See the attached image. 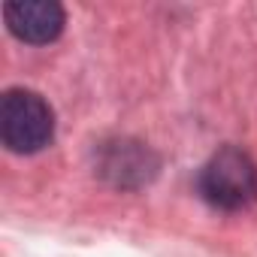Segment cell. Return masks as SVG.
<instances>
[{
	"mask_svg": "<svg viewBox=\"0 0 257 257\" xmlns=\"http://www.w3.org/2000/svg\"><path fill=\"white\" fill-rule=\"evenodd\" d=\"M55 137L52 106L28 88H10L0 100V140L16 155H37Z\"/></svg>",
	"mask_w": 257,
	"mask_h": 257,
	"instance_id": "6da1fadb",
	"label": "cell"
},
{
	"mask_svg": "<svg viewBox=\"0 0 257 257\" xmlns=\"http://www.w3.org/2000/svg\"><path fill=\"white\" fill-rule=\"evenodd\" d=\"M200 194L221 212L248 209L257 200V164L236 146L215 152L200 173Z\"/></svg>",
	"mask_w": 257,
	"mask_h": 257,
	"instance_id": "7a4b0ae2",
	"label": "cell"
},
{
	"mask_svg": "<svg viewBox=\"0 0 257 257\" xmlns=\"http://www.w3.org/2000/svg\"><path fill=\"white\" fill-rule=\"evenodd\" d=\"M158 155L137 140L103 143L97 158V173L115 188H143L158 176Z\"/></svg>",
	"mask_w": 257,
	"mask_h": 257,
	"instance_id": "3957f363",
	"label": "cell"
},
{
	"mask_svg": "<svg viewBox=\"0 0 257 257\" xmlns=\"http://www.w3.org/2000/svg\"><path fill=\"white\" fill-rule=\"evenodd\" d=\"M4 19L10 34L31 46H46L64 31V7L55 0H10Z\"/></svg>",
	"mask_w": 257,
	"mask_h": 257,
	"instance_id": "277c9868",
	"label": "cell"
}]
</instances>
